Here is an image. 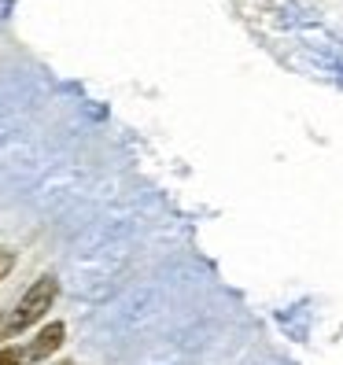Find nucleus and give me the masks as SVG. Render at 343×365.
Segmentation results:
<instances>
[{"label":"nucleus","instance_id":"f257e3e1","mask_svg":"<svg viewBox=\"0 0 343 365\" xmlns=\"http://www.w3.org/2000/svg\"><path fill=\"white\" fill-rule=\"evenodd\" d=\"M56 295H59V281H56V277H37V281L23 292V299L15 303V310L8 314V321H4V329H0V336L11 339V336H23L26 329H34L37 321L52 310Z\"/></svg>","mask_w":343,"mask_h":365},{"label":"nucleus","instance_id":"f03ea898","mask_svg":"<svg viewBox=\"0 0 343 365\" xmlns=\"http://www.w3.org/2000/svg\"><path fill=\"white\" fill-rule=\"evenodd\" d=\"M63 339H67V325H63V321H48V325L37 332V339L23 351V358L26 361H45V358H52L63 347Z\"/></svg>","mask_w":343,"mask_h":365},{"label":"nucleus","instance_id":"7ed1b4c3","mask_svg":"<svg viewBox=\"0 0 343 365\" xmlns=\"http://www.w3.org/2000/svg\"><path fill=\"white\" fill-rule=\"evenodd\" d=\"M19 361H23V351H19V347H4V351H0V365H19Z\"/></svg>","mask_w":343,"mask_h":365},{"label":"nucleus","instance_id":"20e7f679","mask_svg":"<svg viewBox=\"0 0 343 365\" xmlns=\"http://www.w3.org/2000/svg\"><path fill=\"white\" fill-rule=\"evenodd\" d=\"M11 269V255H0V277H4Z\"/></svg>","mask_w":343,"mask_h":365}]
</instances>
